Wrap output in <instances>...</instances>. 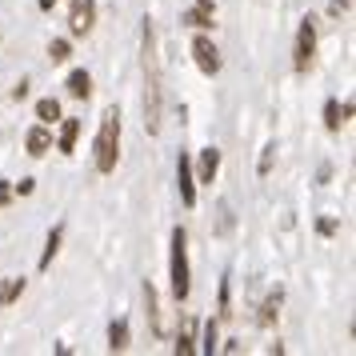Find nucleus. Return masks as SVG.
Segmentation results:
<instances>
[{
    "label": "nucleus",
    "mask_w": 356,
    "mask_h": 356,
    "mask_svg": "<svg viewBox=\"0 0 356 356\" xmlns=\"http://www.w3.org/2000/svg\"><path fill=\"white\" fill-rule=\"evenodd\" d=\"M140 60H145V129L148 136L161 132L164 116V72H161V40L156 24L145 17V36H140Z\"/></svg>",
    "instance_id": "nucleus-1"
},
{
    "label": "nucleus",
    "mask_w": 356,
    "mask_h": 356,
    "mask_svg": "<svg viewBox=\"0 0 356 356\" xmlns=\"http://www.w3.org/2000/svg\"><path fill=\"white\" fill-rule=\"evenodd\" d=\"M92 152H97V172H100V177L116 172V161H120V108H116V104H108L104 116H100Z\"/></svg>",
    "instance_id": "nucleus-2"
},
{
    "label": "nucleus",
    "mask_w": 356,
    "mask_h": 356,
    "mask_svg": "<svg viewBox=\"0 0 356 356\" xmlns=\"http://www.w3.org/2000/svg\"><path fill=\"white\" fill-rule=\"evenodd\" d=\"M168 280H172V296H177L180 305L188 300V236H184V228H172V257H168Z\"/></svg>",
    "instance_id": "nucleus-3"
},
{
    "label": "nucleus",
    "mask_w": 356,
    "mask_h": 356,
    "mask_svg": "<svg viewBox=\"0 0 356 356\" xmlns=\"http://www.w3.org/2000/svg\"><path fill=\"white\" fill-rule=\"evenodd\" d=\"M312 56H316V20L305 17L300 29H296V52H292V68L296 72H308L312 68Z\"/></svg>",
    "instance_id": "nucleus-4"
},
{
    "label": "nucleus",
    "mask_w": 356,
    "mask_h": 356,
    "mask_svg": "<svg viewBox=\"0 0 356 356\" xmlns=\"http://www.w3.org/2000/svg\"><path fill=\"white\" fill-rule=\"evenodd\" d=\"M97 24V0H68V33L88 36Z\"/></svg>",
    "instance_id": "nucleus-5"
},
{
    "label": "nucleus",
    "mask_w": 356,
    "mask_h": 356,
    "mask_svg": "<svg viewBox=\"0 0 356 356\" xmlns=\"http://www.w3.org/2000/svg\"><path fill=\"white\" fill-rule=\"evenodd\" d=\"M193 56H196V68L204 72V76H216L220 72V52H216V44H212L204 33H196L193 40Z\"/></svg>",
    "instance_id": "nucleus-6"
},
{
    "label": "nucleus",
    "mask_w": 356,
    "mask_h": 356,
    "mask_svg": "<svg viewBox=\"0 0 356 356\" xmlns=\"http://www.w3.org/2000/svg\"><path fill=\"white\" fill-rule=\"evenodd\" d=\"M177 184H180V200L193 209L196 204V177H193V161L180 152V161H177Z\"/></svg>",
    "instance_id": "nucleus-7"
},
{
    "label": "nucleus",
    "mask_w": 356,
    "mask_h": 356,
    "mask_svg": "<svg viewBox=\"0 0 356 356\" xmlns=\"http://www.w3.org/2000/svg\"><path fill=\"white\" fill-rule=\"evenodd\" d=\"M145 300H148V321H152V332H156V337H168V321H164V308H161V292L152 289V280L145 284Z\"/></svg>",
    "instance_id": "nucleus-8"
},
{
    "label": "nucleus",
    "mask_w": 356,
    "mask_h": 356,
    "mask_svg": "<svg viewBox=\"0 0 356 356\" xmlns=\"http://www.w3.org/2000/svg\"><path fill=\"white\" fill-rule=\"evenodd\" d=\"M280 305H284V289L276 284V289L264 296V305H260V316H257V321L264 324V328H268V324H276V316H280Z\"/></svg>",
    "instance_id": "nucleus-9"
},
{
    "label": "nucleus",
    "mask_w": 356,
    "mask_h": 356,
    "mask_svg": "<svg viewBox=\"0 0 356 356\" xmlns=\"http://www.w3.org/2000/svg\"><path fill=\"white\" fill-rule=\"evenodd\" d=\"M24 148L33 152V156H44L52 148V132H49V124H36V129H29V136H24Z\"/></svg>",
    "instance_id": "nucleus-10"
},
{
    "label": "nucleus",
    "mask_w": 356,
    "mask_h": 356,
    "mask_svg": "<svg viewBox=\"0 0 356 356\" xmlns=\"http://www.w3.org/2000/svg\"><path fill=\"white\" fill-rule=\"evenodd\" d=\"M216 172H220V152H216L212 145L200 148V184H212Z\"/></svg>",
    "instance_id": "nucleus-11"
},
{
    "label": "nucleus",
    "mask_w": 356,
    "mask_h": 356,
    "mask_svg": "<svg viewBox=\"0 0 356 356\" xmlns=\"http://www.w3.org/2000/svg\"><path fill=\"white\" fill-rule=\"evenodd\" d=\"M68 97H76V100H84L88 97V92H92V76H88V72H84V68H72V72H68Z\"/></svg>",
    "instance_id": "nucleus-12"
},
{
    "label": "nucleus",
    "mask_w": 356,
    "mask_h": 356,
    "mask_svg": "<svg viewBox=\"0 0 356 356\" xmlns=\"http://www.w3.org/2000/svg\"><path fill=\"white\" fill-rule=\"evenodd\" d=\"M60 241H65V225H56L49 232V241H44V252H40V273L52 264V257H56V248H60Z\"/></svg>",
    "instance_id": "nucleus-13"
},
{
    "label": "nucleus",
    "mask_w": 356,
    "mask_h": 356,
    "mask_svg": "<svg viewBox=\"0 0 356 356\" xmlns=\"http://www.w3.org/2000/svg\"><path fill=\"white\" fill-rule=\"evenodd\" d=\"M108 348H113V353H124V348H129V321L108 324Z\"/></svg>",
    "instance_id": "nucleus-14"
},
{
    "label": "nucleus",
    "mask_w": 356,
    "mask_h": 356,
    "mask_svg": "<svg viewBox=\"0 0 356 356\" xmlns=\"http://www.w3.org/2000/svg\"><path fill=\"white\" fill-rule=\"evenodd\" d=\"M76 136H81V120L68 116L65 124H60V152H72L76 148Z\"/></svg>",
    "instance_id": "nucleus-15"
},
{
    "label": "nucleus",
    "mask_w": 356,
    "mask_h": 356,
    "mask_svg": "<svg viewBox=\"0 0 356 356\" xmlns=\"http://www.w3.org/2000/svg\"><path fill=\"white\" fill-rule=\"evenodd\" d=\"M20 292H24V276H8V280H0V308L13 305Z\"/></svg>",
    "instance_id": "nucleus-16"
},
{
    "label": "nucleus",
    "mask_w": 356,
    "mask_h": 356,
    "mask_svg": "<svg viewBox=\"0 0 356 356\" xmlns=\"http://www.w3.org/2000/svg\"><path fill=\"white\" fill-rule=\"evenodd\" d=\"M36 120H40V124H52V120H60V104H56L52 97L36 100Z\"/></svg>",
    "instance_id": "nucleus-17"
},
{
    "label": "nucleus",
    "mask_w": 356,
    "mask_h": 356,
    "mask_svg": "<svg viewBox=\"0 0 356 356\" xmlns=\"http://www.w3.org/2000/svg\"><path fill=\"white\" fill-rule=\"evenodd\" d=\"M340 124H344V108H340L337 100H328V104H324V129L340 132Z\"/></svg>",
    "instance_id": "nucleus-18"
},
{
    "label": "nucleus",
    "mask_w": 356,
    "mask_h": 356,
    "mask_svg": "<svg viewBox=\"0 0 356 356\" xmlns=\"http://www.w3.org/2000/svg\"><path fill=\"white\" fill-rule=\"evenodd\" d=\"M180 20H184L188 29H196V33H204V29L212 24V13H204V8H193V13H184Z\"/></svg>",
    "instance_id": "nucleus-19"
},
{
    "label": "nucleus",
    "mask_w": 356,
    "mask_h": 356,
    "mask_svg": "<svg viewBox=\"0 0 356 356\" xmlns=\"http://www.w3.org/2000/svg\"><path fill=\"white\" fill-rule=\"evenodd\" d=\"M228 316H232V280L220 276V321H228Z\"/></svg>",
    "instance_id": "nucleus-20"
},
{
    "label": "nucleus",
    "mask_w": 356,
    "mask_h": 356,
    "mask_svg": "<svg viewBox=\"0 0 356 356\" xmlns=\"http://www.w3.org/2000/svg\"><path fill=\"white\" fill-rule=\"evenodd\" d=\"M49 56H52V65H65L68 56H72V44H68V40H52V44H49Z\"/></svg>",
    "instance_id": "nucleus-21"
},
{
    "label": "nucleus",
    "mask_w": 356,
    "mask_h": 356,
    "mask_svg": "<svg viewBox=\"0 0 356 356\" xmlns=\"http://www.w3.org/2000/svg\"><path fill=\"white\" fill-rule=\"evenodd\" d=\"M273 161H276V145H264V152H260V164H257V177H260V180L273 172Z\"/></svg>",
    "instance_id": "nucleus-22"
},
{
    "label": "nucleus",
    "mask_w": 356,
    "mask_h": 356,
    "mask_svg": "<svg viewBox=\"0 0 356 356\" xmlns=\"http://www.w3.org/2000/svg\"><path fill=\"white\" fill-rule=\"evenodd\" d=\"M216 344H220V337H216V321H209L204 324V344H200V353H216Z\"/></svg>",
    "instance_id": "nucleus-23"
},
{
    "label": "nucleus",
    "mask_w": 356,
    "mask_h": 356,
    "mask_svg": "<svg viewBox=\"0 0 356 356\" xmlns=\"http://www.w3.org/2000/svg\"><path fill=\"white\" fill-rule=\"evenodd\" d=\"M177 353H180V356L193 353V337H188V332H180V337H177Z\"/></svg>",
    "instance_id": "nucleus-24"
},
{
    "label": "nucleus",
    "mask_w": 356,
    "mask_h": 356,
    "mask_svg": "<svg viewBox=\"0 0 356 356\" xmlns=\"http://www.w3.org/2000/svg\"><path fill=\"white\" fill-rule=\"evenodd\" d=\"M8 200H13V184H8V180H0V209H4Z\"/></svg>",
    "instance_id": "nucleus-25"
},
{
    "label": "nucleus",
    "mask_w": 356,
    "mask_h": 356,
    "mask_svg": "<svg viewBox=\"0 0 356 356\" xmlns=\"http://www.w3.org/2000/svg\"><path fill=\"white\" fill-rule=\"evenodd\" d=\"M348 4H353V0H332V4H328V13L340 17V13H348Z\"/></svg>",
    "instance_id": "nucleus-26"
},
{
    "label": "nucleus",
    "mask_w": 356,
    "mask_h": 356,
    "mask_svg": "<svg viewBox=\"0 0 356 356\" xmlns=\"http://www.w3.org/2000/svg\"><path fill=\"white\" fill-rule=\"evenodd\" d=\"M36 188V180H20V184H13V193H20V196H29Z\"/></svg>",
    "instance_id": "nucleus-27"
},
{
    "label": "nucleus",
    "mask_w": 356,
    "mask_h": 356,
    "mask_svg": "<svg viewBox=\"0 0 356 356\" xmlns=\"http://www.w3.org/2000/svg\"><path fill=\"white\" fill-rule=\"evenodd\" d=\"M316 228H321L324 236H332V232H337V220H328V216H324V220H321V225H316Z\"/></svg>",
    "instance_id": "nucleus-28"
},
{
    "label": "nucleus",
    "mask_w": 356,
    "mask_h": 356,
    "mask_svg": "<svg viewBox=\"0 0 356 356\" xmlns=\"http://www.w3.org/2000/svg\"><path fill=\"white\" fill-rule=\"evenodd\" d=\"M40 4V13H49V8H56V0H36Z\"/></svg>",
    "instance_id": "nucleus-29"
},
{
    "label": "nucleus",
    "mask_w": 356,
    "mask_h": 356,
    "mask_svg": "<svg viewBox=\"0 0 356 356\" xmlns=\"http://www.w3.org/2000/svg\"><path fill=\"white\" fill-rule=\"evenodd\" d=\"M196 8H204V13H212L216 4H212V0H196Z\"/></svg>",
    "instance_id": "nucleus-30"
}]
</instances>
